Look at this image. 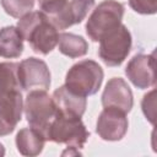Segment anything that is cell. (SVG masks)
Wrapping results in <instances>:
<instances>
[{
	"instance_id": "obj_12",
	"label": "cell",
	"mask_w": 157,
	"mask_h": 157,
	"mask_svg": "<svg viewBox=\"0 0 157 157\" xmlns=\"http://www.w3.org/2000/svg\"><path fill=\"white\" fill-rule=\"evenodd\" d=\"M23 99L21 91L0 99V136L11 134L21 121Z\"/></svg>"
},
{
	"instance_id": "obj_3",
	"label": "cell",
	"mask_w": 157,
	"mask_h": 157,
	"mask_svg": "<svg viewBox=\"0 0 157 157\" xmlns=\"http://www.w3.org/2000/svg\"><path fill=\"white\" fill-rule=\"evenodd\" d=\"M104 72L98 63L91 59L74 64L65 76V87L71 92L88 97L98 92L103 82Z\"/></svg>"
},
{
	"instance_id": "obj_6",
	"label": "cell",
	"mask_w": 157,
	"mask_h": 157,
	"mask_svg": "<svg viewBox=\"0 0 157 157\" xmlns=\"http://www.w3.org/2000/svg\"><path fill=\"white\" fill-rule=\"evenodd\" d=\"M131 44V33L128 27L121 23L99 40L98 55L107 66H119L130 53Z\"/></svg>"
},
{
	"instance_id": "obj_22",
	"label": "cell",
	"mask_w": 157,
	"mask_h": 157,
	"mask_svg": "<svg viewBox=\"0 0 157 157\" xmlns=\"http://www.w3.org/2000/svg\"><path fill=\"white\" fill-rule=\"evenodd\" d=\"M65 155H69V156H71V155H81V152H78V148H76V147H67L63 152V156H65Z\"/></svg>"
},
{
	"instance_id": "obj_11",
	"label": "cell",
	"mask_w": 157,
	"mask_h": 157,
	"mask_svg": "<svg viewBox=\"0 0 157 157\" xmlns=\"http://www.w3.org/2000/svg\"><path fill=\"white\" fill-rule=\"evenodd\" d=\"M93 5L94 0H65L60 11L50 18V22L58 29H66L81 23Z\"/></svg>"
},
{
	"instance_id": "obj_9",
	"label": "cell",
	"mask_w": 157,
	"mask_h": 157,
	"mask_svg": "<svg viewBox=\"0 0 157 157\" xmlns=\"http://www.w3.org/2000/svg\"><path fill=\"white\" fill-rule=\"evenodd\" d=\"M126 113L114 108H104L98 115L96 132L104 141H119L128 132Z\"/></svg>"
},
{
	"instance_id": "obj_17",
	"label": "cell",
	"mask_w": 157,
	"mask_h": 157,
	"mask_svg": "<svg viewBox=\"0 0 157 157\" xmlns=\"http://www.w3.org/2000/svg\"><path fill=\"white\" fill-rule=\"evenodd\" d=\"M18 63H0V99L20 91Z\"/></svg>"
},
{
	"instance_id": "obj_1",
	"label": "cell",
	"mask_w": 157,
	"mask_h": 157,
	"mask_svg": "<svg viewBox=\"0 0 157 157\" xmlns=\"http://www.w3.org/2000/svg\"><path fill=\"white\" fill-rule=\"evenodd\" d=\"M16 27L23 40H27L32 50L38 54L47 55L58 45V28L42 11H31L23 15Z\"/></svg>"
},
{
	"instance_id": "obj_19",
	"label": "cell",
	"mask_w": 157,
	"mask_h": 157,
	"mask_svg": "<svg viewBox=\"0 0 157 157\" xmlns=\"http://www.w3.org/2000/svg\"><path fill=\"white\" fill-rule=\"evenodd\" d=\"M129 5L141 15H153L157 11V0H129Z\"/></svg>"
},
{
	"instance_id": "obj_4",
	"label": "cell",
	"mask_w": 157,
	"mask_h": 157,
	"mask_svg": "<svg viewBox=\"0 0 157 157\" xmlns=\"http://www.w3.org/2000/svg\"><path fill=\"white\" fill-rule=\"evenodd\" d=\"M124 5L117 0L102 1L91 13L86 23V33L93 42H99L108 32L121 25Z\"/></svg>"
},
{
	"instance_id": "obj_21",
	"label": "cell",
	"mask_w": 157,
	"mask_h": 157,
	"mask_svg": "<svg viewBox=\"0 0 157 157\" xmlns=\"http://www.w3.org/2000/svg\"><path fill=\"white\" fill-rule=\"evenodd\" d=\"M64 1L65 0H38V5L40 11L50 20L60 11Z\"/></svg>"
},
{
	"instance_id": "obj_13",
	"label": "cell",
	"mask_w": 157,
	"mask_h": 157,
	"mask_svg": "<svg viewBox=\"0 0 157 157\" xmlns=\"http://www.w3.org/2000/svg\"><path fill=\"white\" fill-rule=\"evenodd\" d=\"M53 101L58 108V110L67 117H77L81 118L87 107L86 97L78 96L64 86L56 88L53 92Z\"/></svg>"
},
{
	"instance_id": "obj_2",
	"label": "cell",
	"mask_w": 157,
	"mask_h": 157,
	"mask_svg": "<svg viewBox=\"0 0 157 157\" xmlns=\"http://www.w3.org/2000/svg\"><path fill=\"white\" fill-rule=\"evenodd\" d=\"M23 110L29 126L42 134L47 141L50 125L58 115V108L53 97L44 90L29 91L23 104Z\"/></svg>"
},
{
	"instance_id": "obj_18",
	"label": "cell",
	"mask_w": 157,
	"mask_h": 157,
	"mask_svg": "<svg viewBox=\"0 0 157 157\" xmlns=\"http://www.w3.org/2000/svg\"><path fill=\"white\" fill-rule=\"evenodd\" d=\"M0 4L5 12L15 18L22 17L34 7V0H0Z\"/></svg>"
},
{
	"instance_id": "obj_15",
	"label": "cell",
	"mask_w": 157,
	"mask_h": 157,
	"mask_svg": "<svg viewBox=\"0 0 157 157\" xmlns=\"http://www.w3.org/2000/svg\"><path fill=\"white\" fill-rule=\"evenodd\" d=\"M45 139L32 128H23L16 135L17 151L23 156H38L44 147Z\"/></svg>"
},
{
	"instance_id": "obj_20",
	"label": "cell",
	"mask_w": 157,
	"mask_h": 157,
	"mask_svg": "<svg viewBox=\"0 0 157 157\" xmlns=\"http://www.w3.org/2000/svg\"><path fill=\"white\" fill-rule=\"evenodd\" d=\"M155 94H156V90H152L151 92H148L147 94L144 96L142 99V112L146 117V119L151 123L155 124V105H156V101H155Z\"/></svg>"
},
{
	"instance_id": "obj_23",
	"label": "cell",
	"mask_w": 157,
	"mask_h": 157,
	"mask_svg": "<svg viewBox=\"0 0 157 157\" xmlns=\"http://www.w3.org/2000/svg\"><path fill=\"white\" fill-rule=\"evenodd\" d=\"M5 155V147L2 144H0V156H4Z\"/></svg>"
},
{
	"instance_id": "obj_14",
	"label": "cell",
	"mask_w": 157,
	"mask_h": 157,
	"mask_svg": "<svg viewBox=\"0 0 157 157\" xmlns=\"http://www.w3.org/2000/svg\"><path fill=\"white\" fill-rule=\"evenodd\" d=\"M23 53V38L16 26L0 29V56L6 59L18 58Z\"/></svg>"
},
{
	"instance_id": "obj_5",
	"label": "cell",
	"mask_w": 157,
	"mask_h": 157,
	"mask_svg": "<svg viewBox=\"0 0 157 157\" xmlns=\"http://www.w3.org/2000/svg\"><path fill=\"white\" fill-rule=\"evenodd\" d=\"M90 137V132L81 118L67 117L58 110V115L50 125L47 141L64 144L67 147L82 148Z\"/></svg>"
},
{
	"instance_id": "obj_16",
	"label": "cell",
	"mask_w": 157,
	"mask_h": 157,
	"mask_svg": "<svg viewBox=\"0 0 157 157\" xmlns=\"http://www.w3.org/2000/svg\"><path fill=\"white\" fill-rule=\"evenodd\" d=\"M58 48L61 54L69 58H80L87 54L88 52V43L82 36L75 33H60L58 40Z\"/></svg>"
},
{
	"instance_id": "obj_10",
	"label": "cell",
	"mask_w": 157,
	"mask_h": 157,
	"mask_svg": "<svg viewBox=\"0 0 157 157\" xmlns=\"http://www.w3.org/2000/svg\"><path fill=\"white\" fill-rule=\"evenodd\" d=\"M102 105L129 113L134 105V97L129 85L121 77L110 78L102 93Z\"/></svg>"
},
{
	"instance_id": "obj_7",
	"label": "cell",
	"mask_w": 157,
	"mask_h": 157,
	"mask_svg": "<svg viewBox=\"0 0 157 157\" xmlns=\"http://www.w3.org/2000/svg\"><path fill=\"white\" fill-rule=\"evenodd\" d=\"M18 81L21 90L47 91L52 83V75L45 61L38 58H27L18 64Z\"/></svg>"
},
{
	"instance_id": "obj_8",
	"label": "cell",
	"mask_w": 157,
	"mask_h": 157,
	"mask_svg": "<svg viewBox=\"0 0 157 157\" xmlns=\"http://www.w3.org/2000/svg\"><path fill=\"white\" fill-rule=\"evenodd\" d=\"M155 69V53L136 54L128 63L125 67V75L135 87L139 90H145L156 85Z\"/></svg>"
}]
</instances>
